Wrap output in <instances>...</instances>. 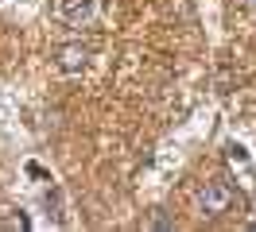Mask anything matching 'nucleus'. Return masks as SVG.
<instances>
[{
	"instance_id": "f03ea898",
	"label": "nucleus",
	"mask_w": 256,
	"mask_h": 232,
	"mask_svg": "<svg viewBox=\"0 0 256 232\" xmlns=\"http://www.w3.org/2000/svg\"><path fill=\"white\" fill-rule=\"evenodd\" d=\"M58 15H62L66 23L78 27V23H86V19L94 15V0H62V4H58Z\"/></svg>"
},
{
	"instance_id": "20e7f679",
	"label": "nucleus",
	"mask_w": 256,
	"mask_h": 232,
	"mask_svg": "<svg viewBox=\"0 0 256 232\" xmlns=\"http://www.w3.org/2000/svg\"><path fill=\"white\" fill-rule=\"evenodd\" d=\"M248 8H256V0H248Z\"/></svg>"
},
{
	"instance_id": "7ed1b4c3",
	"label": "nucleus",
	"mask_w": 256,
	"mask_h": 232,
	"mask_svg": "<svg viewBox=\"0 0 256 232\" xmlns=\"http://www.w3.org/2000/svg\"><path fill=\"white\" fill-rule=\"evenodd\" d=\"M86 58H90V50H86L82 43L58 46V66H62V70H82V66H86Z\"/></svg>"
},
{
	"instance_id": "f257e3e1",
	"label": "nucleus",
	"mask_w": 256,
	"mask_h": 232,
	"mask_svg": "<svg viewBox=\"0 0 256 232\" xmlns=\"http://www.w3.org/2000/svg\"><path fill=\"white\" fill-rule=\"evenodd\" d=\"M233 201H237V194H233V186H229V182H206L202 190H198V213L222 217V213L233 209Z\"/></svg>"
}]
</instances>
